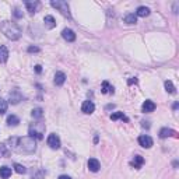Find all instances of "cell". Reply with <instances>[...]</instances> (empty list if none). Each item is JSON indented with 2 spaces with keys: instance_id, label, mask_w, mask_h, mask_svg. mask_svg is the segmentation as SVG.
<instances>
[{
  "instance_id": "6da1fadb",
  "label": "cell",
  "mask_w": 179,
  "mask_h": 179,
  "mask_svg": "<svg viewBox=\"0 0 179 179\" xmlns=\"http://www.w3.org/2000/svg\"><path fill=\"white\" fill-rule=\"evenodd\" d=\"M8 144L7 147L10 150L16 151V153L20 154H32L37 148V144H35V140L32 137L27 136V137H11V139L7 140Z\"/></svg>"
},
{
  "instance_id": "7a4b0ae2",
  "label": "cell",
  "mask_w": 179,
  "mask_h": 179,
  "mask_svg": "<svg viewBox=\"0 0 179 179\" xmlns=\"http://www.w3.org/2000/svg\"><path fill=\"white\" fill-rule=\"evenodd\" d=\"M0 29H2L3 34L11 41H17L23 34V31L18 27V24H16L13 21H3L2 25H0Z\"/></svg>"
},
{
  "instance_id": "3957f363",
  "label": "cell",
  "mask_w": 179,
  "mask_h": 179,
  "mask_svg": "<svg viewBox=\"0 0 179 179\" xmlns=\"http://www.w3.org/2000/svg\"><path fill=\"white\" fill-rule=\"evenodd\" d=\"M28 133H29V137H32L34 140H42L45 133V123H42V122L32 123L28 129Z\"/></svg>"
},
{
  "instance_id": "277c9868",
  "label": "cell",
  "mask_w": 179,
  "mask_h": 179,
  "mask_svg": "<svg viewBox=\"0 0 179 179\" xmlns=\"http://www.w3.org/2000/svg\"><path fill=\"white\" fill-rule=\"evenodd\" d=\"M50 6L55 7V8H58V10L60 11L64 17H67V18H70V17H71L70 11H69L67 2H63V0H52V2H50Z\"/></svg>"
},
{
  "instance_id": "5b68a950",
  "label": "cell",
  "mask_w": 179,
  "mask_h": 179,
  "mask_svg": "<svg viewBox=\"0 0 179 179\" xmlns=\"http://www.w3.org/2000/svg\"><path fill=\"white\" fill-rule=\"evenodd\" d=\"M48 146H49L52 150L60 148V139H59L58 134H55V133L49 134V137H48Z\"/></svg>"
},
{
  "instance_id": "8992f818",
  "label": "cell",
  "mask_w": 179,
  "mask_h": 179,
  "mask_svg": "<svg viewBox=\"0 0 179 179\" xmlns=\"http://www.w3.org/2000/svg\"><path fill=\"white\" fill-rule=\"evenodd\" d=\"M139 144L143 148H151L154 144L153 139H151L150 136H147V134H143V136L139 137Z\"/></svg>"
},
{
  "instance_id": "52a82bcc",
  "label": "cell",
  "mask_w": 179,
  "mask_h": 179,
  "mask_svg": "<svg viewBox=\"0 0 179 179\" xmlns=\"http://www.w3.org/2000/svg\"><path fill=\"white\" fill-rule=\"evenodd\" d=\"M21 100H23V95H21V92H20L18 90H13V91L8 94V102L13 104V105L18 104Z\"/></svg>"
},
{
  "instance_id": "ba28073f",
  "label": "cell",
  "mask_w": 179,
  "mask_h": 179,
  "mask_svg": "<svg viewBox=\"0 0 179 179\" xmlns=\"http://www.w3.org/2000/svg\"><path fill=\"white\" fill-rule=\"evenodd\" d=\"M62 37H63V39H66L67 42H74V41H76V34H74V31L70 28H64L63 31H62Z\"/></svg>"
},
{
  "instance_id": "9c48e42d",
  "label": "cell",
  "mask_w": 179,
  "mask_h": 179,
  "mask_svg": "<svg viewBox=\"0 0 179 179\" xmlns=\"http://www.w3.org/2000/svg\"><path fill=\"white\" fill-rule=\"evenodd\" d=\"M156 108H157V105L153 102V101H151V100H146L144 104H143V106H141V111L144 113H150V112L156 111Z\"/></svg>"
},
{
  "instance_id": "30bf717a",
  "label": "cell",
  "mask_w": 179,
  "mask_h": 179,
  "mask_svg": "<svg viewBox=\"0 0 179 179\" xmlns=\"http://www.w3.org/2000/svg\"><path fill=\"white\" fill-rule=\"evenodd\" d=\"M81 111L84 113H87V115H91L92 112L95 111V105L92 101H84L81 105Z\"/></svg>"
},
{
  "instance_id": "8fae6325",
  "label": "cell",
  "mask_w": 179,
  "mask_h": 179,
  "mask_svg": "<svg viewBox=\"0 0 179 179\" xmlns=\"http://www.w3.org/2000/svg\"><path fill=\"white\" fill-rule=\"evenodd\" d=\"M101 168V164L97 158H90L88 160V169L91 172H98Z\"/></svg>"
},
{
  "instance_id": "7c38bea8",
  "label": "cell",
  "mask_w": 179,
  "mask_h": 179,
  "mask_svg": "<svg viewBox=\"0 0 179 179\" xmlns=\"http://www.w3.org/2000/svg\"><path fill=\"white\" fill-rule=\"evenodd\" d=\"M171 136L178 137V133L175 132V130H172V129H168V127H162V129L160 130V137L161 139H166V137H171Z\"/></svg>"
},
{
  "instance_id": "4fadbf2b",
  "label": "cell",
  "mask_w": 179,
  "mask_h": 179,
  "mask_svg": "<svg viewBox=\"0 0 179 179\" xmlns=\"http://www.w3.org/2000/svg\"><path fill=\"white\" fill-rule=\"evenodd\" d=\"M24 4H25L27 7V11H29L31 14H34L35 11H37V8L39 7V2H29V0H27V2H24Z\"/></svg>"
},
{
  "instance_id": "5bb4252c",
  "label": "cell",
  "mask_w": 179,
  "mask_h": 179,
  "mask_svg": "<svg viewBox=\"0 0 179 179\" xmlns=\"http://www.w3.org/2000/svg\"><path fill=\"white\" fill-rule=\"evenodd\" d=\"M64 81H66V74H64L63 71H56V74H55V84L60 87V85L64 84Z\"/></svg>"
},
{
  "instance_id": "9a60e30c",
  "label": "cell",
  "mask_w": 179,
  "mask_h": 179,
  "mask_svg": "<svg viewBox=\"0 0 179 179\" xmlns=\"http://www.w3.org/2000/svg\"><path fill=\"white\" fill-rule=\"evenodd\" d=\"M43 23H45V27H46L48 29H53L56 27V21L52 16H45Z\"/></svg>"
},
{
  "instance_id": "2e32d148",
  "label": "cell",
  "mask_w": 179,
  "mask_h": 179,
  "mask_svg": "<svg viewBox=\"0 0 179 179\" xmlns=\"http://www.w3.org/2000/svg\"><path fill=\"white\" fill-rule=\"evenodd\" d=\"M7 59H8V50L4 45H2V46H0V63L7 62Z\"/></svg>"
},
{
  "instance_id": "e0dca14e",
  "label": "cell",
  "mask_w": 179,
  "mask_h": 179,
  "mask_svg": "<svg viewBox=\"0 0 179 179\" xmlns=\"http://www.w3.org/2000/svg\"><path fill=\"white\" fill-rule=\"evenodd\" d=\"M150 14V8L146 7V6H140L136 11V16L137 17H147Z\"/></svg>"
},
{
  "instance_id": "ac0fdd59",
  "label": "cell",
  "mask_w": 179,
  "mask_h": 179,
  "mask_svg": "<svg viewBox=\"0 0 179 179\" xmlns=\"http://www.w3.org/2000/svg\"><path fill=\"white\" fill-rule=\"evenodd\" d=\"M101 92H102V94H113L115 91H113V87L108 81H104L102 87H101Z\"/></svg>"
},
{
  "instance_id": "d6986e66",
  "label": "cell",
  "mask_w": 179,
  "mask_h": 179,
  "mask_svg": "<svg viewBox=\"0 0 179 179\" xmlns=\"http://www.w3.org/2000/svg\"><path fill=\"white\" fill-rule=\"evenodd\" d=\"M0 176L3 179H8L11 176V168H8V166H0Z\"/></svg>"
},
{
  "instance_id": "ffe728a7",
  "label": "cell",
  "mask_w": 179,
  "mask_h": 179,
  "mask_svg": "<svg viewBox=\"0 0 179 179\" xmlns=\"http://www.w3.org/2000/svg\"><path fill=\"white\" fill-rule=\"evenodd\" d=\"M111 119H112V120H118V119H122V120H125V122H129V118H127V116L125 115L123 112H115V113H112V115H111Z\"/></svg>"
},
{
  "instance_id": "44dd1931",
  "label": "cell",
  "mask_w": 179,
  "mask_h": 179,
  "mask_svg": "<svg viewBox=\"0 0 179 179\" xmlns=\"http://www.w3.org/2000/svg\"><path fill=\"white\" fill-rule=\"evenodd\" d=\"M143 164H144V158H143L141 156H134V160H133V162H132V165L134 166V168L139 169Z\"/></svg>"
},
{
  "instance_id": "7402d4cb",
  "label": "cell",
  "mask_w": 179,
  "mask_h": 179,
  "mask_svg": "<svg viewBox=\"0 0 179 179\" xmlns=\"http://www.w3.org/2000/svg\"><path fill=\"white\" fill-rule=\"evenodd\" d=\"M125 23L126 24H136L137 23V16L134 13H129L125 16Z\"/></svg>"
},
{
  "instance_id": "603a6c76",
  "label": "cell",
  "mask_w": 179,
  "mask_h": 179,
  "mask_svg": "<svg viewBox=\"0 0 179 179\" xmlns=\"http://www.w3.org/2000/svg\"><path fill=\"white\" fill-rule=\"evenodd\" d=\"M18 123H20V119L17 118L16 115H10L7 118V125L8 126H17Z\"/></svg>"
},
{
  "instance_id": "cb8c5ba5",
  "label": "cell",
  "mask_w": 179,
  "mask_h": 179,
  "mask_svg": "<svg viewBox=\"0 0 179 179\" xmlns=\"http://www.w3.org/2000/svg\"><path fill=\"white\" fill-rule=\"evenodd\" d=\"M31 115H32V118H35V119H41V118L43 116V109H42V108H35V109H32Z\"/></svg>"
},
{
  "instance_id": "d4e9b609",
  "label": "cell",
  "mask_w": 179,
  "mask_h": 179,
  "mask_svg": "<svg viewBox=\"0 0 179 179\" xmlns=\"http://www.w3.org/2000/svg\"><path fill=\"white\" fill-rule=\"evenodd\" d=\"M165 90L169 92V94H175V92H176V90H175V87H174V84H172L171 80H166V81H165Z\"/></svg>"
},
{
  "instance_id": "484cf974",
  "label": "cell",
  "mask_w": 179,
  "mask_h": 179,
  "mask_svg": "<svg viewBox=\"0 0 179 179\" xmlns=\"http://www.w3.org/2000/svg\"><path fill=\"white\" fill-rule=\"evenodd\" d=\"M7 111V101H4L3 98H0V115L6 113Z\"/></svg>"
},
{
  "instance_id": "4316f807",
  "label": "cell",
  "mask_w": 179,
  "mask_h": 179,
  "mask_svg": "<svg viewBox=\"0 0 179 179\" xmlns=\"http://www.w3.org/2000/svg\"><path fill=\"white\" fill-rule=\"evenodd\" d=\"M14 169H16L17 174H25V172H27L25 166L21 165V164H14Z\"/></svg>"
},
{
  "instance_id": "83f0119b",
  "label": "cell",
  "mask_w": 179,
  "mask_h": 179,
  "mask_svg": "<svg viewBox=\"0 0 179 179\" xmlns=\"http://www.w3.org/2000/svg\"><path fill=\"white\" fill-rule=\"evenodd\" d=\"M13 14H14V17H16V18H23V11L20 10V8H14Z\"/></svg>"
},
{
  "instance_id": "f1b7e54d",
  "label": "cell",
  "mask_w": 179,
  "mask_h": 179,
  "mask_svg": "<svg viewBox=\"0 0 179 179\" xmlns=\"http://www.w3.org/2000/svg\"><path fill=\"white\" fill-rule=\"evenodd\" d=\"M28 52H29V53L39 52V48H38V46H29V48H28Z\"/></svg>"
},
{
  "instance_id": "f546056e",
  "label": "cell",
  "mask_w": 179,
  "mask_h": 179,
  "mask_svg": "<svg viewBox=\"0 0 179 179\" xmlns=\"http://www.w3.org/2000/svg\"><path fill=\"white\" fill-rule=\"evenodd\" d=\"M35 71H37V73L39 74L41 71H42V66H39V64H37V66H35Z\"/></svg>"
},
{
  "instance_id": "4dcf8cb0",
  "label": "cell",
  "mask_w": 179,
  "mask_h": 179,
  "mask_svg": "<svg viewBox=\"0 0 179 179\" xmlns=\"http://www.w3.org/2000/svg\"><path fill=\"white\" fill-rule=\"evenodd\" d=\"M136 83H137V79H130L129 81H127V84L132 85V84H136Z\"/></svg>"
},
{
  "instance_id": "1f68e13d",
  "label": "cell",
  "mask_w": 179,
  "mask_h": 179,
  "mask_svg": "<svg viewBox=\"0 0 179 179\" xmlns=\"http://www.w3.org/2000/svg\"><path fill=\"white\" fill-rule=\"evenodd\" d=\"M58 179H71L70 176H67V175H60V176H59Z\"/></svg>"
},
{
  "instance_id": "d6a6232c",
  "label": "cell",
  "mask_w": 179,
  "mask_h": 179,
  "mask_svg": "<svg viewBox=\"0 0 179 179\" xmlns=\"http://www.w3.org/2000/svg\"><path fill=\"white\" fill-rule=\"evenodd\" d=\"M143 127H150V125H148V122H143Z\"/></svg>"
}]
</instances>
